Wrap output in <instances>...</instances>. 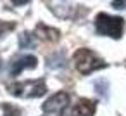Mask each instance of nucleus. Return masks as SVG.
Here are the masks:
<instances>
[{"mask_svg":"<svg viewBox=\"0 0 126 116\" xmlns=\"http://www.w3.org/2000/svg\"><path fill=\"white\" fill-rule=\"evenodd\" d=\"M19 47H21V49H31V47H35V38H33V35L23 33V35L19 37Z\"/></svg>","mask_w":126,"mask_h":116,"instance_id":"obj_7","label":"nucleus"},{"mask_svg":"<svg viewBox=\"0 0 126 116\" xmlns=\"http://www.w3.org/2000/svg\"><path fill=\"white\" fill-rule=\"evenodd\" d=\"M69 100H71V97H69L67 92H57V94H54L52 97H48L45 100L43 113H47V114H61L64 109H67Z\"/></svg>","mask_w":126,"mask_h":116,"instance_id":"obj_4","label":"nucleus"},{"mask_svg":"<svg viewBox=\"0 0 126 116\" xmlns=\"http://www.w3.org/2000/svg\"><path fill=\"white\" fill-rule=\"evenodd\" d=\"M112 7H116V9H126V0H114Z\"/></svg>","mask_w":126,"mask_h":116,"instance_id":"obj_9","label":"nucleus"},{"mask_svg":"<svg viewBox=\"0 0 126 116\" xmlns=\"http://www.w3.org/2000/svg\"><path fill=\"white\" fill-rule=\"evenodd\" d=\"M14 28V24L12 23H5V21H0V37H2L5 31H9V30H12Z\"/></svg>","mask_w":126,"mask_h":116,"instance_id":"obj_8","label":"nucleus"},{"mask_svg":"<svg viewBox=\"0 0 126 116\" xmlns=\"http://www.w3.org/2000/svg\"><path fill=\"white\" fill-rule=\"evenodd\" d=\"M26 2H28V0H12V4H14V5H24Z\"/></svg>","mask_w":126,"mask_h":116,"instance_id":"obj_10","label":"nucleus"},{"mask_svg":"<svg viewBox=\"0 0 126 116\" xmlns=\"http://www.w3.org/2000/svg\"><path fill=\"white\" fill-rule=\"evenodd\" d=\"M123 26H124V21L121 18H116V16L98 14L97 19H95V30H97L98 35H105V37H112V38H121Z\"/></svg>","mask_w":126,"mask_h":116,"instance_id":"obj_3","label":"nucleus"},{"mask_svg":"<svg viewBox=\"0 0 126 116\" xmlns=\"http://www.w3.org/2000/svg\"><path fill=\"white\" fill-rule=\"evenodd\" d=\"M93 113H95V102L90 99H81L69 111V116H93Z\"/></svg>","mask_w":126,"mask_h":116,"instance_id":"obj_6","label":"nucleus"},{"mask_svg":"<svg viewBox=\"0 0 126 116\" xmlns=\"http://www.w3.org/2000/svg\"><path fill=\"white\" fill-rule=\"evenodd\" d=\"M73 62L81 75H90L100 68H105V62L90 49H78L73 56Z\"/></svg>","mask_w":126,"mask_h":116,"instance_id":"obj_1","label":"nucleus"},{"mask_svg":"<svg viewBox=\"0 0 126 116\" xmlns=\"http://www.w3.org/2000/svg\"><path fill=\"white\" fill-rule=\"evenodd\" d=\"M9 92L12 95L17 97H24V99H36L42 97L47 92V85L42 78L38 80H28V81H19L9 87Z\"/></svg>","mask_w":126,"mask_h":116,"instance_id":"obj_2","label":"nucleus"},{"mask_svg":"<svg viewBox=\"0 0 126 116\" xmlns=\"http://www.w3.org/2000/svg\"><path fill=\"white\" fill-rule=\"evenodd\" d=\"M36 62H38V59H36L35 56H23V57L12 61V64H11V76H17V75H19L21 71H24V69H33V68H36Z\"/></svg>","mask_w":126,"mask_h":116,"instance_id":"obj_5","label":"nucleus"}]
</instances>
